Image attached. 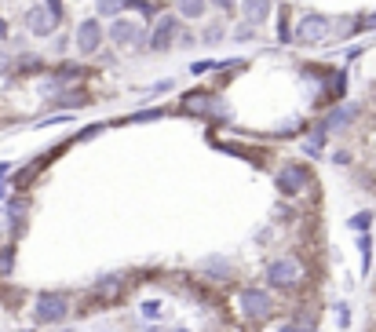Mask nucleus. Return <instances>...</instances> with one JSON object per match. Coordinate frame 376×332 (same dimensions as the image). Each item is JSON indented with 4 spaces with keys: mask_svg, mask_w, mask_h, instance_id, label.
I'll return each instance as SVG.
<instances>
[{
    "mask_svg": "<svg viewBox=\"0 0 376 332\" xmlns=\"http://www.w3.org/2000/svg\"><path fill=\"white\" fill-rule=\"evenodd\" d=\"M22 215H26V204H22V201H11V204H8V219H11V226H22Z\"/></svg>",
    "mask_w": 376,
    "mask_h": 332,
    "instance_id": "412c9836",
    "label": "nucleus"
},
{
    "mask_svg": "<svg viewBox=\"0 0 376 332\" xmlns=\"http://www.w3.org/2000/svg\"><path fill=\"white\" fill-rule=\"evenodd\" d=\"M8 172H11V164H8V161H4V164H0V179H4V175H8Z\"/></svg>",
    "mask_w": 376,
    "mask_h": 332,
    "instance_id": "393cba45",
    "label": "nucleus"
},
{
    "mask_svg": "<svg viewBox=\"0 0 376 332\" xmlns=\"http://www.w3.org/2000/svg\"><path fill=\"white\" fill-rule=\"evenodd\" d=\"M55 106H84V92H62L55 99Z\"/></svg>",
    "mask_w": 376,
    "mask_h": 332,
    "instance_id": "6ab92c4d",
    "label": "nucleus"
},
{
    "mask_svg": "<svg viewBox=\"0 0 376 332\" xmlns=\"http://www.w3.org/2000/svg\"><path fill=\"white\" fill-rule=\"evenodd\" d=\"M336 322H340V329H347V325H351V306H347V303H340V306H336Z\"/></svg>",
    "mask_w": 376,
    "mask_h": 332,
    "instance_id": "4be33fe9",
    "label": "nucleus"
},
{
    "mask_svg": "<svg viewBox=\"0 0 376 332\" xmlns=\"http://www.w3.org/2000/svg\"><path fill=\"white\" fill-rule=\"evenodd\" d=\"M351 230H358V234H366V230L373 226V212H355L351 215V223H347Z\"/></svg>",
    "mask_w": 376,
    "mask_h": 332,
    "instance_id": "2eb2a0df",
    "label": "nucleus"
},
{
    "mask_svg": "<svg viewBox=\"0 0 376 332\" xmlns=\"http://www.w3.org/2000/svg\"><path fill=\"white\" fill-rule=\"evenodd\" d=\"M332 33V22L326 15H303L300 26H296V41L300 44H321Z\"/></svg>",
    "mask_w": 376,
    "mask_h": 332,
    "instance_id": "423d86ee",
    "label": "nucleus"
},
{
    "mask_svg": "<svg viewBox=\"0 0 376 332\" xmlns=\"http://www.w3.org/2000/svg\"><path fill=\"white\" fill-rule=\"evenodd\" d=\"M234 303H238V314L249 318V322H267V318L274 314V296H270L267 289H256V285L241 289Z\"/></svg>",
    "mask_w": 376,
    "mask_h": 332,
    "instance_id": "f03ea898",
    "label": "nucleus"
},
{
    "mask_svg": "<svg viewBox=\"0 0 376 332\" xmlns=\"http://www.w3.org/2000/svg\"><path fill=\"white\" fill-rule=\"evenodd\" d=\"M310 183H314V179H310V168H307V164H285V168L278 172V190H281L285 197L307 194Z\"/></svg>",
    "mask_w": 376,
    "mask_h": 332,
    "instance_id": "20e7f679",
    "label": "nucleus"
},
{
    "mask_svg": "<svg viewBox=\"0 0 376 332\" xmlns=\"http://www.w3.org/2000/svg\"><path fill=\"white\" fill-rule=\"evenodd\" d=\"M176 33H179V19L176 15H161L158 26H153V33H150V48L153 51H168L176 41Z\"/></svg>",
    "mask_w": 376,
    "mask_h": 332,
    "instance_id": "6e6552de",
    "label": "nucleus"
},
{
    "mask_svg": "<svg viewBox=\"0 0 376 332\" xmlns=\"http://www.w3.org/2000/svg\"><path fill=\"white\" fill-rule=\"evenodd\" d=\"M73 48L81 51V55H95V51L102 48V26H99V19H84L81 26H77Z\"/></svg>",
    "mask_w": 376,
    "mask_h": 332,
    "instance_id": "0eeeda50",
    "label": "nucleus"
},
{
    "mask_svg": "<svg viewBox=\"0 0 376 332\" xmlns=\"http://www.w3.org/2000/svg\"><path fill=\"white\" fill-rule=\"evenodd\" d=\"M70 314V300L62 292H37L33 296V322L37 325H59Z\"/></svg>",
    "mask_w": 376,
    "mask_h": 332,
    "instance_id": "7ed1b4c3",
    "label": "nucleus"
},
{
    "mask_svg": "<svg viewBox=\"0 0 376 332\" xmlns=\"http://www.w3.org/2000/svg\"><path fill=\"white\" fill-rule=\"evenodd\" d=\"M0 215H4V212H0Z\"/></svg>",
    "mask_w": 376,
    "mask_h": 332,
    "instance_id": "cd10ccee",
    "label": "nucleus"
},
{
    "mask_svg": "<svg viewBox=\"0 0 376 332\" xmlns=\"http://www.w3.org/2000/svg\"><path fill=\"white\" fill-rule=\"evenodd\" d=\"M278 332H318V329L310 325V322H303V318H292V322H285Z\"/></svg>",
    "mask_w": 376,
    "mask_h": 332,
    "instance_id": "a211bd4d",
    "label": "nucleus"
},
{
    "mask_svg": "<svg viewBox=\"0 0 376 332\" xmlns=\"http://www.w3.org/2000/svg\"><path fill=\"white\" fill-rule=\"evenodd\" d=\"M307 281V266L300 255H278V260L267 263V285L270 289H281V292H292Z\"/></svg>",
    "mask_w": 376,
    "mask_h": 332,
    "instance_id": "f257e3e1",
    "label": "nucleus"
},
{
    "mask_svg": "<svg viewBox=\"0 0 376 332\" xmlns=\"http://www.w3.org/2000/svg\"><path fill=\"white\" fill-rule=\"evenodd\" d=\"M11 271H15V248L4 245V248H0V277H8Z\"/></svg>",
    "mask_w": 376,
    "mask_h": 332,
    "instance_id": "4468645a",
    "label": "nucleus"
},
{
    "mask_svg": "<svg viewBox=\"0 0 376 332\" xmlns=\"http://www.w3.org/2000/svg\"><path fill=\"white\" fill-rule=\"evenodd\" d=\"M132 4H135V0H95V11H99V15H118L121 19Z\"/></svg>",
    "mask_w": 376,
    "mask_h": 332,
    "instance_id": "f8f14e48",
    "label": "nucleus"
},
{
    "mask_svg": "<svg viewBox=\"0 0 376 332\" xmlns=\"http://www.w3.org/2000/svg\"><path fill=\"white\" fill-rule=\"evenodd\" d=\"M176 332H190V329H176Z\"/></svg>",
    "mask_w": 376,
    "mask_h": 332,
    "instance_id": "bb28decb",
    "label": "nucleus"
},
{
    "mask_svg": "<svg viewBox=\"0 0 376 332\" xmlns=\"http://www.w3.org/2000/svg\"><path fill=\"white\" fill-rule=\"evenodd\" d=\"M358 248H361V271L369 274V266H373V241L361 234V241H358Z\"/></svg>",
    "mask_w": 376,
    "mask_h": 332,
    "instance_id": "f3484780",
    "label": "nucleus"
},
{
    "mask_svg": "<svg viewBox=\"0 0 376 332\" xmlns=\"http://www.w3.org/2000/svg\"><path fill=\"white\" fill-rule=\"evenodd\" d=\"M124 292V277H102V281H95V296H102V300H118Z\"/></svg>",
    "mask_w": 376,
    "mask_h": 332,
    "instance_id": "9b49d317",
    "label": "nucleus"
},
{
    "mask_svg": "<svg viewBox=\"0 0 376 332\" xmlns=\"http://www.w3.org/2000/svg\"><path fill=\"white\" fill-rule=\"evenodd\" d=\"M241 11H245V19H249V26H259L270 15V0H241Z\"/></svg>",
    "mask_w": 376,
    "mask_h": 332,
    "instance_id": "9d476101",
    "label": "nucleus"
},
{
    "mask_svg": "<svg viewBox=\"0 0 376 332\" xmlns=\"http://www.w3.org/2000/svg\"><path fill=\"white\" fill-rule=\"evenodd\" d=\"M179 15L183 19H201L205 15V0H176Z\"/></svg>",
    "mask_w": 376,
    "mask_h": 332,
    "instance_id": "ddd939ff",
    "label": "nucleus"
},
{
    "mask_svg": "<svg viewBox=\"0 0 376 332\" xmlns=\"http://www.w3.org/2000/svg\"><path fill=\"white\" fill-rule=\"evenodd\" d=\"M212 4H216V8H223V11H230V8L238 4V0H212Z\"/></svg>",
    "mask_w": 376,
    "mask_h": 332,
    "instance_id": "5701e85b",
    "label": "nucleus"
},
{
    "mask_svg": "<svg viewBox=\"0 0 376 332\" xmlns=\"http://www.w3.org/2000/svg\"><path fill=\"white\" fill-rule=\"evenodd\" d=\"M110 41L118 44V48H132V44L142 41V30H139L132 19H113V26H110Z\"/></svg>",
    "mask_w": 376,
    "mask_h": 332,
    "instance_id": "1a4fd4ad",
    "label": "nucleus"
},
{
    "mask_svg": "<svg viewBox=\"0 0 376 332\" xmlns=\"http://www.w3.org/2000/svg\"><path fill=\"white\" fill-rule=\"evenodd\" d=\"M26 30H30L33 37H48L59 30V11L48 8V4H33L30 11H26Z\"/></svg>",
    "mask_w": 376,
    "mask_h": 332,
    "instance_id": "39448f33",
    "label": "nucleus"
},
{
    "mask_svg": "<svg viewBox=\"0 0 376 332\" xmlns=\"http://www.w3.org/2000/svg\"><path fill=\"white\" fill-rule=\"evenodd\" d=\"M77 77H84L81 66H73V62H62L59 66V81H77Z\"/></svg>",
    "mask_w": 376,
    "mask_h": 332,
    "instance_id": "aec40b11",
    "label": "nucleus"
},
{
    "mask_svg": "<svg viewBox=\"0 0 376 332\" xmlns=\"http://www.w3.org/2000/svg\"><path fill=\"white\" fill-rule=\"evenodd\" d=\"M361 26H366V30H376V11H373V15H369L366 22H361Z\"/></svg>",
    "mask_w": 376,
    "mask_h": 332,
    "instance_id": "b1692460",
    "label": "nucleus"
},
{
    "mask_svg": "<svg viewBox=\"0 0 376 332\" xmlns=\"http://www.w3.org/2000/svg\"><path fill=\"white\" fill-rule=\"evenodd\" d=\"M0 37H8V22L4 19H0Z\"/></svg>",
    "mask_w": 376,
    "mask_h": 332,
    "instance_id": "a878e982",
    "label": "nucleus"
},
{
    "mask_svg": "<svg viewBox=\"0 0 376 332\" xmlns=\"http://www.w3.org/2000/svg\"><path fill=\"white\" fill-rule=\"evenodd\" d=\"M161 314H164V303L161 300H147V303H142V318H147V322H158Z\"/></svg>",
    "mask_w": 376,
    "mask_h": 332,
    "instance_id": "dca6fc26",
    "label": "nucleus"
}]
</instances>
